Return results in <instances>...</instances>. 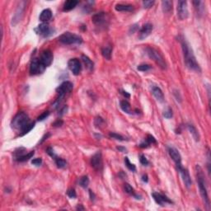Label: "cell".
I'll list each match as a JSON object with an SVG mask.
<instances>
[{
  "label": "cell",
  "instance_id": "obj_1",
  "mask_svg": "<svg viewBox=\"0 0 211 211\" xmlns=\"http://www.w3.org/2000/svg\"><path fill=\"white\" fill-rule=\"evenodd\" d=\"M179 41L181 45V49H182V52H183L184 62L186 64V67L191 70L195 71V72H200V67L199 64L196 61V59L193 50L191 48V45L188 43L183 36H179Z\"/></svg>",
  "mask_w": 211,
  "mask_h": 211
},
{
  "label": "cell",
  "instance_id": "obj_2",
  "mask_svg": "<svg viewBox=\"0 0 211 211\" xmlns=\"http://www.w3.org/2000/svg\"><path fill=\"white\" fill-rule=\"evenodd\" d=\"M196 169V179H197L198 186H199V190H200V193L201 197L203 199V201L205 203V206H206V209L209 210L210 209V201H209V198L208 191H207V186H206V179H205V174L203 172V169L200 166L197 165L195 167Z\"/></svg>",
  "mask_w": 211,
  "mask_h": 211
},
{
  "label": "cell",
  "instance_id": "obj_3",
  "mask_svg": "<svg viewBox=\"0 0 211 211\" xmlns=\"http://www.w3.org/2000/svg\"><path fill=\"white\" fill-rule=\"evenodd\" d=\"M31 124L30 121V118L28 116V115L25 112H19L17 113L14 118L13 119L11 122L12 127L15 129V130H20V131H23L28 125Z\"/></svg>",
  "mask_w": 211,
  "mask_h": 211
},
{
  "label": "cell",
  "instance_id": "obj_4",
  "mask_svg": "<svg viewBox=\"0 0 211 211\" xmlns=\"http://www.w3.org/2000/svg\"><path fill=\"white\" fill-rule=\"evenodd\" d=\"M73 85L71 82H69V81H66V82H64L62 83L59 86L56 88V92H58L59 94V98L56 100V102L54 104V106L55 108H57L59 104L61 103V102L63 101V99L64 98V97L66 96L67 94H69L71 91L73 90Z\"/></svg>",
  "mask_w": 211,
  "mask_h": 211
},
{
  "label": "cell",
  "instance_id": "obj_5",
  "mask_svg": "<svg viewBox=\"0 0 211 211\" xmlns=\"http://www.w3.org/2000/svg\"><path fill=\"white\" fill-rule=\"evenodd\" d=\"M146 52L150 59H152L156 64H158V66L160 67L163 70H166L167 69V64L165 61V59L163 56L162 55L161 53L158 51V50L153 47H147L146 48Z\"/></svg>",
  "mask_w": 211,
  "mask_h": 211
},
{
  "label": "cell",
  "instance_id": "obj_6",
  "mask_svg": "<svg viewBox=\"0 0 211 211\" xmlns=\"http://www.w3.org/2000/svg\"><path fill=\"white\" fill-rule=\"evenodd\" d=\"M59 41L64 45H74L83 43V38L78 35L71 33V32H64L61 36H59Z\"/></svg>",
  "mask_w": 211,
  "mask_h": 211
},
{
  "label": "cell",
  "instance_id": "obj_7",
  "mask_svg": "<svg viewBox=\"0 0 211 211\" xmlns=\"http://www.w3.org/2000/svg\"><path fill=\"white\" fill-rule=\"evenodd\" d=\"M92 21L95 25L98 27H102L107 26V24H108L107 14L104 13V12H101V13L94 14L92 17Z\"/></svg>",
  "mask_w": 211,
  "mask_h": 211
},
{
  "label": "cell",
  "instance_id": "obj_8",
  "mask_svg": "<svg viewBox=\"0 0 211 211\" xmlns=\"http://www.w3.org/2000/svg\"><path fill=\"white\" fill-rule=\"evenodd\" d=\"M45 67L40 61L39 59H34L30 66V73L31 75H36L44 72Z\"/></svg>",
  "mask_w": 211,
  "mask_h": 211
},
{
  "label": "cell",
  "instance_id": "obj_9",
  "mask_svg": "<svg viewBox=\"0 0 211 211\" xmlns=\"http://www.w3.org/2000/svg\"><path fill=\"white\" fill-rule=\"evenodd\" d=\"M91 165L97 171H102L103 168L102 155L100 151H98L91 158Z\"/></svg>",
  "mask_w": 211,
  "mask_h": 211
},
{
  "label": "cell",
  "instance_id": "obj_10",
  "mask_svg": "<svg viewBox=\"0 0 211 211\" xmlns=\"http://www.w3.org/2000/svg\"><path fill=\"white\" fill-rule=\"evenodd\" d=\"M188 8L186 1H178L177 3V16L179 19L185 20L188 17Z\"/></svg>",
  "mask_w": 211,
  "mask_h": 211
},
{
  "label": "cell",
  "instance_id": "obj_11",
  "mask_svg": "<svg viewBox=\"0 0 211 211\" xmlns=\"http://www.w3.org/2000/svg\"><path fill=\"white\" fill-rule=\"evenodd\" d=\"M68 66L70 71L73 73V74L76 75V76L79 74L82 71V65L78 59L73 58L70 59L68 62Z\"/></svg>",
  "mask_w": 211,
  "mask_h": 211
},
{
  "label": "cell",
  "instance_id": "obj_12",
  "mask_svg": "<svg viewBox=\"0 0 211 211\" xmlns=\"http://www.w3.org/2000/svg\"><path fill=\"white\" fill-rule=\"evenodd\" d=\"M177 167L178 171H179L181 176V177H182V181H183L185 186H186V188L189 189L192 185V181L191 178V176H190L189 172H188V170L184 168V167H182V165L178 166V167Z\"/></svg>",
  "mask_w": 211,
  "mask_h": 211
},
{
  "label": "cell",
  "instance_id": "obj_13",
  "mask_svg": "<svg viewBox=\"0 0 211 211\" xmlns=\"http://www.w3.org/2000/svg\"><path fill=\"white\" fill-rule=\"evenodd\" d=\"M40 61L41 62L42 64L44 65L45 68L48 66H50V64H52L53 61V55L52 52L50 50H45L44 51H42L41 55L40 56Z\"/></svg>",
  "mask_w": 211,
  "mask_h": 211
},
{
  "label": "cell",
  "instance_id": "obj_14",
  "mask_svg": "<svg viewBox=\"0 0 211 211\" xmlns=\"http://www.w3.org/2000/svg\"><path fill=\"white\" fill-rule=\"evenodd\" d=\"M152 196H153V198L156 201V203L161 206H163L164 204H172L173 203L167 196L161 194V193H158V192H153V193H152Z\"/></svg>",
  "mask_w": 211,
  "mask_h": 211
},
{
  "label": "cell",
  "instance_id": "obj_15",
  "mask_svg": "<svg viewBox=\"0 0 211 211\" xmlns=\"http://www.w3.org/2000/svg\"><path fill=\"white\" fill-rule=\"evenodd\" d=\"M36 33L39 34L41 36H44V37H46V36H49L52 32V30L47 23L45 22H43L41 24H40L36 29Z\"/></svg>",
  "mask_w": 211,
  "mask_h": 211
},
{
  "label": "cell",
  "instance_id": "obj_16",
  "mask_svg": "<svg viewBox=\"0 0 211 211\" xmlns=\"http://www.w3.org/2000/svg\"><path fill=\"white\" fill-rule=\"evenodd\" d=\"M25 8L26 2H22L20 3V6H18L17 11H16V13L14 14V17L13 18V22H12L13 26H15L17 23L19 22V21H21L23 13H24V10H25Z\"/></svg>",
  "mask_w": 211,
  "mask_h": 211
},
{
  "label": "cell",
  "instance_id": "obj_17",
  "mask_svg": "<svg viewBox=\"0 0 211 211\" xmlns=\"http://www.w3.org/2000/svg\"><path fill=\"white\" fill-rule=\"evenodd\" d=\"M168 153H169L170 157L172 158V160L175 162L177 167L181 165V156L177 148L173 147H169L168 148Z\"/></svg>",
  "mask_w": 211,
  "mask_h": 211
},
{
  "label": "cell",
  "instance_id": "obj_18",
  "mask_svg": "<svg viewBox=\"0 0 211 211\" xmlns=\"http://www.w3.org/2000/svg\"><path fill=\"white\" fill-rule=\"evenodd\" d=\"M152 31H153V25L151 23H146V24H145V25L142 27L140 31H139V40H144L145 38H147L148 36L151 34Z\"/></svg>",
  "mask_w": 211,
  "mask_h": 211
},
{
  "label": "cell",
  "instance_id": "obj_19",
  "mask_svg": "<svg viewBox=\"0 0 211 211\" xmlns=\"http://www.w3.org/2000/svg\"><path fill=\"white\" fill-rule=\"evenodd\" d=\"M152 92H153V95L154 96L157 101H158L159 102H163L164 101V95L163 91L161 90L160 88L158 87H153V89H152Z\"/></svg>",
  "mask_w": 211,
  "mask_h": 211
},
{
  "label": "cell",
  "instance_id": "obj_20",
  "mask_svg": "<svg viewBox=\"0 0 211 211\" xmlns=\"http://www.w3.org/2000/svg\"><path fill=\"white\" fill-rule=\"evenodd\" d=\"M52 18V11L49 9H46L41 12L40 15V20L43 22H48Z\"/></svg>",
  "mask_w": 211,
  "mask_h": 211
},
{
  "label": "cell",
  "instance_id": "obj_21",
  "mask_svg": "<svg viewBox=\"0 0 211 211\" xmlns=\"http://www.w3.org/2000/svg\"><path fill=\"white\" fill-rule=\"evenodd\" d=\"M156 145L157 144V140L155 139V138L153 136H152L151 134H148L147 136V138L145 139V141L141 143L140 145H139L140 148H148L151 145Z\"/></svg>",
  "mask_w": 211,
  "mask_h": 211
},
{
  "label": "cell",
  "instance_id": "obj_22",
  "mask_svg": "<svg viewBox=\"0 0 211 211\" xmlns=\"http://www.w3.org/2000/svg\"><path fill=\"white\" fill-rule=\"evenodd\" d=\"M78 1H77V0H68L66 2H64L63 10L64 12L71 11L73 9H75V7L78 5Z\"/></svg>",
  "mask_w": 211,
  "mask_h": 211
},
{
  "label": "cell",
  "instance_id": "obj_23",
  "mask_svg": "<svg viewBox=\"0 0 211 211\" xmlns=\"http://www.w3.org/2000/svg\"><path fill=\"white\" fill-rule=\"evenodd\" d=\"M115 9L118 12H131L134 10V6L131 4H116Z\"/></svg>",
  "mask_w": 211,
  "mask_h": 211
},
{
  "label": "cell",
  "instance_id": "obj_24",
  "mask_svg": "<svg viewBox=\"0 0 211 211\" xmlns=\"http://www.w3.org/2000/svg\"><path fill=\"white\" fill-rule=\"evenodd\" d=\"M187 129L190 131V133L192 135V137L194 138L195 140V141H199L200 140V134H199V132L196 130V128L193 125H191V124H188L187 125Z\"/></svg>",
  "mask_w": 211,
  "mask_h": 211
},
{
  "label": "cell",
  "instance_id": "obj_25",
  "mask_svg": "<svg viewBox=\"0 0 211 211\" xmlns=\"http://www.w3.org/2000/svg\"><path fill=\"white\" fill-rule=\"evenodd\" d=\"M81 58H82V60H83V62H84V64H85L87 70H88V71H90V72L92 71V70H93V67H94L93 62H92V60L88 57V56L84 55H83Z\"/></svg>",
  "mask_w": 211,
  "mask_h": 211
},
{
  "label": "cell",
  "instance_id": "obj_26",
  "mask_svg": "<svg viewBox=\"0 0 211 211\" xmlns=\"http://www.w3.org/2000/svg\"><path fill=\"white\" fill-rule=\"evenodd\" d=\"M120 108L125 113H128V114H131V104L130 102L126 100H122L120 101Z\"/></svg>",
  "mask_w": 211,
  "mask_h": 211
},
{
  "label": "cell",
  "instance_id": "obj_27",
  "mask_svg": "<svg viewBox=\"0 0 211 211\" xmlns=\"http://www.w3.org/2000/svg\"><path fill=\"white\" fill-rule=\"evenodd\" d=\"M162 7L164 13H168L171 11H172V2L169 0H165L162 2Z\"/></svg>",
  "mask_w": 211,
  "mask_h": 211
},
{
  "label": "cell",
  "instance_id": "obj_28",
  "mask_svg": "<svg viewBox=\"0 0 211 211\" xmlns=\"http://www.w3.org/2000/svg\"><path fill=\"white\" fill-rule=\"evenodd\" d=\"M111 53H112V49L110 46H106L102 49V55L106 59L110 60L111 58Z\"/></svg>",
  "mask_w": 211,
  "mask_h": 211
},
{
  "label": "cell",
  "instance_id": "obj_29",
  "mask_svg": "<svg viewBox=\"0 0 211 211\" xmlns=\"http://www.w3.org/2000/svg\"><path fill=\"white\" fill-rule=\"evenodd\" d=\"M34 154H35L34 151H31V152L27 153V154H23V155L20 156V157H18L17 158H16V160H17V162H26L27 161V160H29L30 158H32L34 156Z\"/></svg>",
  "mask_w": 211,
  "mask_h": 211
},
{
  "label": "cell",
  "instance_id": "obj_30",
  "mask_svg": "<svg viewBox=\"0 0 211 211\" xmlns=\"http://www.w3.org/2000/svg\"><path fill=\"white\" fill-rule=\"evenodd\" d=\"M124 188H125V191L126 192L127 194L131 195H133V196H134L136 199H139V198H138V195H137L135 194V192H134V188L130 185V184L125 183V186H124Z\"/></svg>",
  "mask_w": 211,
  "mask_h": 211
},
{
  "label": "cell",
  "instance_id": "obj_31",
  "mask_svg": "<svg viewBox=\"0 0 211 211\" xmlns=\"http://www.w3.org/2000/svg\"><path fill=\"white\" fill-rule=\"evenodd\" d=\"M54 159H55L56 165H57V167H58L59 168H64V167H66L67 163H66V161L64 160V158L56 157V158H54Z\"/></svg>",
  "mask_w": 211,
  "mask_h": 211
},
{
  "label": "cell",
  "instance_id": "obj_32",
  "mask_svg": "<svg viewBox=\"0 0 211 211\" xmlns=\"http://www.w3.org/2000/svg\"><path fill=\"white\" fill-rule=\"evenodd\" d=\"M89 184V178L88 176H84L79 179V185L83 188H87Z\"/></svg>",
  "mask_w": 211,
  "mask_h": 211
},
{
  "label": "cell",
  "instance_id": "obj_33",
  "mask_svg": "<svg viewBox=\"0 0 211 211\" xmlns=\"http://www.w3.org/2000/svg\"><path fill=\"white\" fill-rule=\"evenodd\" d=\"M125 166L127 167V168L129 170H131V171H132V172H135V171H136V167H135V166H134L133 163H131L127 157L125 158Z\"/></svg>",
  "mask_w": 211,
  "mask_h": 211
},
{
  "label": "cell",
  "instance_id": "obj_34",
  "mask_svg": "<svg viewBox=\"0 0 211 211\" xmlns=\"http://www.w3.org/2000/svg\"><path fill=\"white\" fill-rule=\"evenodd\" d=\"M151 68H152V66H150L149 64H143L139 65L137 69H138V70H139V71H142V72H146L148 70H149Z\"/></svg>",
  "mask_w": 211,
  "mask_h": 211
},
{
  "label": "cell",
  "instance_id": "obj_35",
  "mask_svg": "<svg viewBox=\"0 0 211 211\" xmlns=\"http://www.w3.org/2000/svg\"><path fill=\"white\" fill-rule=\"evenodd\" d=\"M104 120L102 118V117H100V116H97L96 119H95V121H94V124H95V125H96V127H97V128H99V127H101L102 125H104Z\"/></svg>",
  "mask_w": 211,
  "mask_h": 211
},
{
  "label": "cell",
  "instance_id": "obj_36",
  "mask_svg": "<svg viewBox=\"0 0 211 211\" xmlns=\"http://www.w3.org/2000/svg\"><path fill=\"white\" fill-rule=\"evenodd\" d=\"M109 135H110V137H111V138H112V139H117V140H120V141H123V140H125L124 137H123L122 135L119 134L110 133V134H109Z\"/></svg>",
  "mask_w": 211,
  "mask_h": 211
},
{
  "label": "cell",
  "instance_id": "obj_37",
  "mask_svg": "<svg viewBox=\"0 0 211 211\" xmlns=\"http://www.w3.org/2000/svg\"><path fill=\"white\" fill-rule=\"evenodd\" d=\"M139 162H140V163H141L142 165H144V166H147V165L149 164V162H148V160L147 158H146V157H145L144 154H141V155L139 156Z\"/></svg>",
  "mask_w": 211,
  "mask_h": 211
},
{
  "label": "cell",
  "instance_id": "obj_38",
  "mask_svg": "<svg viewBox=\"0 0 211 211\" xmlns=\"http://www.w3.org/2000/svg\"><path fill=\"white\" fill-rule=\"evenodd\" d=\"M154 3H155L154 1L146 0V1H144V2H143V5H144V8H145V9H150V8L153 7Z\"/></svg>",
  "mask_w": 211,
  "mask_h": 211
},
{
  "label": "cell",
  "instance_id": "obj_39",
  "mask_svg": "<svg viewBox=\"0 0 211 211\" xmlns=\"http://www.w3.org/2000/svg\"><path fill=\"white\" fill-rule=\"evenodd\" d=\"M67 195H68V196H69L70 199H75V198L77 197V194H76V191H75L74 189L68 190Z\"/></svg>",
  "mask_w": 211,
  "mask_h": 211
},
{
  "label": "cell",
  "instance_id": "obj_40",
  "mask_svg": "<svg viewBox=\"0 0 211 211\" xmlns=\"http://www.w3.org/2000/svg\"><path fill=\"white\" fill-rule=\"evenodd\" d=\"M34 126H35V123H31L30 125H28L27 127L26 128L24 131H22V134H21V135H24V134H27L28 132H29V131H31V130L33 129Z\"/></svg>",
  "mask_w": 211,
  "mask_h": 211
},
{
  "label": "cell",
  "instance_id": "obj_41",
  "mask_svg": "<svg viewBox=\"0 0 211 211\" xmlns=\"http://www.w3.org/2000/svg\"><path fill=\"white\" fill-rule=\"evenodd\" d=\"M49 116H50V112H49V111H45L44 113H42L40 116H38L37 120H38L39 121H42V120L46 119Z\"/></svg>",
  "mask_w": 211,
  "mask_h": 211
},
{
  "label": "cell",
  "instance_id": "obj_42",
  "mask_svg": "<svg viewBox=\"0 0 211 211\" xmlns=\"http://www.w3.org/2000/svg\"><path fill=\"white\" fill-rule=\"evenodd\" d=\"M163 116L165 117V118H167V119H170V118H172V109L168 108L167 110V111H164Z\"/></svg>",
  "mask_w": 211,
  "mask_h": 211
},
{
  "label": "cell",
  "instance_id": "obj_43",
  "mask_svg": "<svg viewBox=\"0 0 211 211\" xmlns=\"http://www.w3.org/2000/svg\"><path fill=\"white\" fill-rule=\"evenodd\" d=\"M31 163L35 165V166H36V167H39V166H41L42 164V159L41 158H35V159H33L31 161Z\"/></svg>",
  "mask_w": 211,
  "mask_h": 211
},
{
  "label": "cell",
  "instance_id": "obj_44",
  "mask_svg": "<svg viewBox=\"0 0 211 211\" xmlns=\"http://www.w3.org/2000/svg\"><path fill=\"white\" fill-rule=\"evenodd\" d=\"M46 152H47V153L49 154V155L50 156V157H52L53 158H55L57 156L55 155V152H54V150H53L52 148H48L47 150H46Z\"/></svg>",
  "mask_w": 211,
  "mask_h": 211
},
{
  "label": "cell",
  "instance_id": "obj_45",
  "mask_svg": "<svg viewBox=\"0 0 211 211\" xmlns=\"http://www.w3.org/2000/svg\"><path fill=\"white\" fill-rule=\"evenodd\" d=\"M63 123L64 122H63V120H62L59 119L56 120L55 122L53 124V125H54L55 127H59V126H61V125H63Z\"/></svg>",
  "mask_w": 211,
  "mask_h": 211
},
{
  "label": "cell",
  "instance_id": "obj_46",
  "mask_svg": "<svg viewBox=\"0 0 211 211\" xmlns=\"http://www.w3.org/2000/svg\"><path fill=\"white\" fill-rule=\"evenodd\" d=\"M138 24H134V25L131 26V32H132V33H134V32H135V31H136L137 29H138Z\"/></svg>",
  "mask_w": 211,
  "mask_h": 211
},
{
  "label": "cell",
  "instance_id": "obj_47",
  "mask_svg": "<svg viewBox=\"0 0 211 211\" xmlns=\"http://www.w3.org/2000/svg\"><path fill=\"white\" fill-rule=\"evenodd\" d=\"M67 109H68V107H67L66 106H64V107H63V108H62L61 110H60V111H59V115H60V116H62V115H64V113H65V112H66V111H67Z\"/></svg>",
  "mask_w": 211,
  "mask_h": 211
},
{
  "label": "cell",
  "instance_id": "obj_48",
  "mask_svg": "<svg viewBox=\"0 0 211 211\" xmlns=\"http://www.w3.org/2000/svg\"><path fill=\"white\" fill-rule=\"evenodd\" d=\"M117 149L119 150V151H120V152H122V153H125V152H126V148H125L117 147Z\"/></svg>",
  "mask_w": 211,
  "mask_h": 211
},
{
  "label": "cell",
  "instance_id": "obj_49",
  "mask_svg": "<svg viewBox=\"0 0 211 211\" xmlns=\"http://www.w3.org/2000/svg\"><path fill=\"white\" fill-rule=\"evenodd\" d=\"M121 92H122L121 93H122V94L126 97V98H130V97H131V95L129 94V93H127L126 92H125V91H121Z\"/></svg>",
  "mask_w": 211,
  "mask_h": 211
},
{
  "label": "cell",
  "instance_id": "obj_50",
  "mask_svg": "<svg viewBox=\"0 0 211 211\" xmlns=\"http://www.w3.org/2000/svg\"><path fill=\"white\" fill-rule=\"evenodd\" d=\"M89 194H90V197H91V200H94V199H95V195H94V194L92 193V191H89Z\"/></svg>",
  "mask_w": 211,
  "mask_h": 211
},
{
  "label": "cell",
  "instance_id": "obj_51",
  "mask_svg": "<svg viewBox=\"0 0 211 211\" xmlns=\"http://www.w3.org/2000/svg\"><path fill=\"white\" fill-rule=\"evenodd\" d=\"M76 209H77L78 210H84V209H84V207H83V206H81V205H79V206H77V208Z\"/></svg>",
  "mask_w": 211,
  "mask_h": 211
},
{
  "label": "cell",
  "instance_id": "obj_52",
  "mask_svg": "<svg viewBox=\"0 0 211 211\" xmlns=\"http://www.w3.org/2000/svg\"><path fill=\"white\" fill-rule=\"evenodd\" d=\"M142 178H143V181H145V182H148V176L147 175H144L143 177H142Z\"/></svg>",
  "mask_w": 211,
  "mask_h": 211
}]
</instances>
